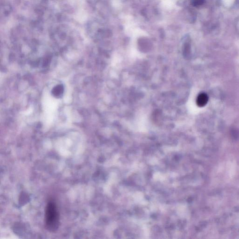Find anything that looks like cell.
Returning a JSON list of instances; mask_svg holds the SVG:
<instances>
[{
    "mask_svg": "<svg viewBox=\"0 0 239 239\" xmlns=\"http://www.w3.org/2000/svg\"><path fill=\"white\" fill-rule=\"evenodd\" d=\"M204 2V0H194L193 4L194 6H198L203 4Z\"/></svg>",
    "mask_w": 239,
    "mask_h": 239,
    "instance_id": "obj_4",
    "label": "cell"
},
{
    "mask_svg": "<svg viewBox=\"0 0 239 239\" xmlns=\"http://www.w3.org/2000/svg\"><path fill=\"white\" fill-rule=\"evenodd\" d=\"M62 92L63 88H62L61 86L56 87L53 90V93H54V95H56V96H60L62 94Z\"/></svg>",
    "mask_w": 239,
    "mask_h": 239,
    "instance_id": "obj_3",
    "label": "cell"
},
{
    "mask_svg": "<svg viewBox=\"0 0 239 239\" xmlns=\"http://www.w3.org/2000/svg\"><path fill=\"white\" fill-rule=\"evenodd\" d=\"M45 223L46 227L50 231H55L59 227V214L56 206L52 202H49L47 206Z\"/></svg>",
    "mask_w": 239,
    "mask_h": 239,
    "instance_id": "obj_1",
    "label": "cell"
},
{
    "mask_svg": "<svg viewBox=\"0 0 239 239\" xmlns=\"http://www.w3.org/2000/svg\"><path fill=\"white\" fill-rule=\"evenodd\" d=\"M208 101V95L205 93H201L198 95L197 99V104L199 107L205 106Z\"/></svg>",
    "mask_w": 239,
    "mask_h": 239,
    "instance_id": "obj_2",
    "label": "cell"
}]
</instances>
